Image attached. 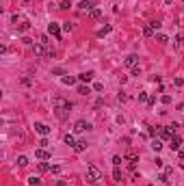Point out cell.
<instances>
[{
  "label": "cell",
  "instance_id": "cell-41",
  "mask_svg": "<svg viewBox=\"0 0 184 186\" xmlns=\"http://www.w3.org/2000/svg\"><path fill=\"white\" fill-rule=\"evenodd\" d=\"M176 48H182V37H176Z\"/></svg>",
  "mask_w": 184,
  "mask_h": 186
},
{
  "label": "cell",
  "instance_id": "cell-34",
  "mask_svg": "<svg viewBox=\"0 0 184 186\" xmlns=\"http://www.w3.org/2000/svg\"><path fill=\"white\" fill-rule=\"evenodd\" d=\"M102 104H104V100H102V97H98V100H95V104H93V106H95V108H102Z\"/></svg>",
  "mask_w": 184,
  "mask_h": 186
},
{
  "label": "cell",
  "instance_id": "cell-28",
  "mask_svg": "<svg viewBox=\"0 0 184 186\" xmlns=\"http://www.w3.org/2000/svg\"><path fill=\"white\" fill-rule=\"evenodd\" d=\"M39 171H41V173L50 171V164H45V162H39Z\"/></svg>",
  "mask_w": 184,
  "mask_h": 186
},
{
  "label": "cell",
  "instance_id": "cell-39",
  "mask_svg": "<svg viewBox=\"0 0 184 186\" xmlns=\"http://www.w3.org/2000/svg\"><path fill=\"white\" fill-rule=\"evenodd\" d=\"M39 147H43V150H45V147H48V141H45V136H43L41 141H39Z\"/></svg>",
  "mask_w": 184,
  "mask_h": 186
},
{
  "label": "cell",
  "instance_id": "cell-24",
  "mask_svg": "<svg viewBox=\"0 0 184 186\" xmlns=\"http://www.w3.org/2000/svg\"><path fill=\"white\" fill-rule=\"evenodd\" d=\"M113 178H115V182H121V171H119V167H115V171H113Z\"/></svg>",
  "mask_w": 184,
  "mask_h": 186
},
{
  "label": "cell",
  "instance_id": "cell-40",
  "mask_svg": "<svg viewBox=\"0 0 184 186\" xmlns=\"http://www.w3.org/2000/svg\"><path fill=\"white\" fill-rule=\"evenodd\" d=\"M48 57H57V50H54V48H48Z\"/></svg>",
  "mask_w": 184,
  "mask_h": 186
},
{
  "label": "cell",
  "instance_id": "cell-29",
  "mask_svg": "<svg viewBox=\"0 0 184 186\" xmlns=\"http://www.w3.org/2000/svg\"><path fill=\"white\" fill-rule=\"evenodd\" d=\"M72 4H69V0H63V2L59 4V9H63V11H65V9H69Z\"/></svg>",
  "mask_w": 184,
  "mask_h": 186
},
{
  "label": "cell",
  "instance_id": "cell-15",
  "mask_svg": "<svg viewBox=\"0 0 184 186\" xmlns=\"http://www.w3.org/2000/svg\"><path fill=\"white\" fill-rule=\"evenodd\" d=\"M156 41H158L160 45H167V43H169V37L162 35V33H158V35H156Z\"/></svg>",
  "mask_w": 184,
  "mask_h": 186
},
{
  "label": "cell",
  "instance_id": "cell-13",
  "mask_svg": "<svg viewBox=\"0 0 184 186\" xmlns=\"http://www.w3.org/2000/svg\"><path fill=\"white\" fill-rule=\"evenodd\" d=\"M143 35H145V37H156V31L152 28V24H145V26H143Z\"/></svg>",
  "mask_w": 184,
  "mask_h": 186
},
{
  "label": "cell",
  "instance_id": "cell-31",
  "mask_svg": "<svg viewBox=\"0 0 184 186\" xmlns=\"http://www.w3.org/2000/svg\"><path fill=\"white\" fill-rule=\"evenodd\" d=\"M160 102H162V104H171V95H162Z\"/></svg>",
  "mask_w": 184,
  "mask_h": 186
},
{
  "label": "cell",
  "instance_id": "cell-5",
  "mask_svg": "<svg viewBox=\"0 0 184 186\" xmlns=\"http://www.w3.org/2000/svg\"><path fill=\"white\" fill-rule=\"evenodd\" d=\"M169 147H171V152H180V147H182V138H180L178 134H173L171 141H169Z\"/></svg>",
  "mask_w": 184,
  "mask_h": 186
},
{
  "label": "cell",
  "instance_id": "cell-37",
  "mask_svg": "<svg viewBox=\"0 0 184 186\" xmlns=\"http://www.w3.org/2000/svg\"><path fill=\"white\" fill-rule=\"evenodd\" d=\"M150 24H152V28H154V31H158V28H160V26H162L160 22H150Z\"/></svg>",
  "mask_w": 184,
  "mask_h": 186
},
{
  "label": "cell",
  "instance_id": "cell-14",
  "mask_svg": "<svg viewBox=\"0 0 184 186\" xmlns=\"http://www.w3.org/2000/svg\"><path fill=\"white\" fill-rule=\"evenodd\" d=\"M89 15H91V20H100V17H102V9H91V11H89Z\"/></svg>",
  "mask_w": 184,
  "mask_h": 186
},
{
  "label": "cell",
  "instance_id": "cell-6",
  "mask_svg": "<svg viewBox=\"0 0 184 186\" xmlns=\"http://www.w3.org/2000/svg\"><path fill=\"white\" fill-rule=\"evenodd\" d=\"M35 158H39V160H50L52 154L48 150H43V147H39V150H35Z\"/></svg>",
  "mask_w": 184,
  "mask_h": 186
},
{
  "label": "cell",
  "instance_id": "cell-7",
  "mask_svg": "<svg viewBox=\"0 0 184 186\" xmlns=\"http://www.w3.org/2000/svg\"><path fill=\"white\" fill-rule=\"evenodd\" d=\"M54 108H65V110H69L72 104H69L67 100H63V97H54Z\"/></svg>",
  "mask_w": 184,
  "mask_h": 186
},
{
  "label": "cell",
  "instance_id": "cell-17",
  "mask_svg": "<svg viewBox=\"0 0 184 186\" xmlns=\"http://www.w3.org/2000/svg\"><path fill=\"white\" fill-rule=\"evenodd\" d=\"M63 141H65L69 147H74V145H76V138H74V134H65V136H63Z\"/></svg>",
  "mask_w": 184,
  "mask_h": 186
},
{
  "label": "cell",
  "instance_id": "cell-22",
  "mask_svg": "<svg viewBox=\"0 0 184 186\" xmlns=\"http://www.w3.org/2000/svg\"><path fill=\"white\" fill-rule=\"evenodd\" d=\"M78 93H80V95H89L91 89H89V87H85V85H80V87H78Z\"/></svg>",
  "mask_w": 184,
  "mask_h": 186
},
{
  "label": "cell",
  "instance_id": "cell-42",
  "mask_svg": "<svg viewBox=\"0 0 184 186\" xmlns=\"http://www.w3.org/2000/svg\"><path fill=\"white\" fill-rule=\"evenodd\" d=\"M178 158H180V160H184V150H180V152H178Z\"/></svg>",
  "mask_w": 184,
  "mask_h": 186
},
{
  "label": "cell",
  "instance_id": "cell-2",
  "mask_svg": "<svg viewBox=\"0 0 184 186\" xmlns=\"http://www.w3.org/2000/svg\"><path fill=\"white\" fill-rule=\"evenodd\" d=\"M31 50H33V54L35 57H48V48H45V43H33L31 45Z\"/></svg>",
  "mask_w": 184,
  "mask_h": 186
},
{
  "label": "cell",
  "instance_id": "cell-11",
  "mask_svg": "<svg viewBox=\"0 0 184 186\" xmlns=\"http://www.w3.org/2000/svg\"><path fill=\"white\" fill-rule=\"evenodd\" d=\"M78 80H80V82H91V80H93V71H85V74H80Z\"/></svg>",
  "mask_w": 184,
  "mask_h": 186
},
{
  "label": "cell",
  "instance_id": "cell-9",
  "mask_svg": "<svg viewBox=\"0 0 184 186\" xmlns=\"http://www.w3.org/2000/svg\"><path fill=\"white\" fill-rule=\"evenodd\" d=\"M78 9H80V11H91V9H95L93 7V0H80Z\"/></svg>",
  "mask_w": 184,
  "mask_h": 186
},
{
  "label": "cell",
  "instance_id": "cell-30",
  "mask_svg": "<svg viewBox=\"0 0 184 186\" xmlns=\"http://www.w3.org/2000/svg\"><path fill=\"white\" fill-rule=\"evenodd\" d=\"M147 100H150V97H147V93L141 91V93H139V102H147Z\"/></svg>",
  "mask_w": 184,
  "mask_h": 186
},
{
  "label": "cell",
  "instance_id": "cell-23",
  "mask_svg": "<svg viewBox=\"0 0 184 186\" xmlns=\"http://www.w3.org/2000/svg\"><path fill=\"white\" fill-rule=\"evenodd\" d=\"M74 82H76L74 76H63V85H74Z\"/></svg>",
  "mask_w": 184,
  "mask_h": 186
},
{
  "label": "cell",
  "instance_id": "cell-12",
  "mask_svg": "<svg viewBox=\"0 0 184 186\" xmlns=\"http://www.w3.org/2000/svg\"><path fill=\"white\" fill-rule=\"evenodd\" d=\"M87 150V141H76V145H74V152L80 154V152H85Z\"/></svg>",
  "mask_w": 184,
  "mask_h": 186
},
{
  "label": "cell",
  "instance_id": "cell-8",
  "mask_svg": "<svg viewBox=\"0 0 184 186\" xmlns=\"http://www.w3.org/2000/svg\"><path fill=\"white\" fill-rule=\"evenodd\" d=\"M48 33H50V35H54L57 39H61V26H59L57 22H52V24L48 26Z\"/></svg>",
  "mask_w": 184,
  "mask_h": 186
},
{
  "label": "cell",
  "instance_id": "cell-4",
  "mask_svg": "<svg viewBox=\"0 0 184 186\" xmlns=\"http://www.w3.org/2000/svg\"><path fill=\"white\" fill-rule=\"evenodd\" d=\"M50 130H52L50 126H45V124H41V121H37V124H35V132H37V134H41V136H48V134H50Z\"/></svg>",
  "mask_w": 184,
  "mask_h": 186
},
{
  "label": "cell",
  "instance_id": "cell-18",
  "mask_svg": "<svg viewBox=\"0 0 184 186\" xmlns=\"http://www.w3.org/2000/svg\"><path fill=\"white\" fill-rule=\"evenodd\" d=\"M110 31H113V26H110V24H106L104 28H100V31H98V37H104V35H108Z\"/></svg>",
  "mask_w": 184,
  "mask_h": 186
},
{
  "label": "cell",
  "instance_id": "cell-19",
  "mask_svg": "<svg viewBox=\"0 0 184 186\" xmlns=\"http://www.w3.org/2000/svg\"><path fill=\"white\" fill-rule=\"evenodd\" d=\"M28 184H31V186H39V184H41V178H39V175H31V178H28Z\"/></svg>",
  "mask_w": 184,
  "mask_h": 186
},
{
  "label": "cell",
  "instance_id": "cell-26",
  "mask_svg": "<svg viewBox=\"0 0 184 186\" xmlns=\"http://www.w3.org/2000/svg\"><path fill=\"white\" fill-rule=\"evenodd\" d=\"M61 171H63V169H61L59 164H54V167H50V173H54V175H59Z\"/></svg>",
  "mask_w": 184,
  "mask_h": 186
},
{
  "label": "cell",
  "instance_id": "cell-32",
  "mask_svg": "<svg viewBox=\"0 0 184 186\" xmlns=\"http://www.w3.org/2000/svg\"><path fill=\"white\" fill-rule=\"evenodd\" d=\"M113 164H115V167L121 164V156H113Z\"/></svg>",
  "mask_w": 184,
  "mask_h": 186
},
{
  "label": "cell",
  "instance_id": "cell-27",
  "mask_svg": "<svg viewBox=\"0 0 184 186\" xmlns=\"http://www.w3.org/2000/svg\"><path fill=\"white\" fill-rule=\"evenodd\" d=\"M63 31H65V33H72V31H74V24H72V22L63 24Z\"/></svg>",
  "mask_w": 184,
  "mask_h": 186
},
{
  "label": "cell",
  "instance_id": "cell-25",
  "mask_svg": "<svg viewBox=\"0 0 184 186\" xmlns=\"http://www.w3.org/2000/svg\"><path fill=\"white\" fill-rule=\"evenodd\" d=\"M52 74H54V76H63V74H65V69H63V67H54Z\"/></svg>",
  "mask_w": 184,
  "mask_h": 186
},
{
  "label": "cell",
  "instance_id": "cell-3",
  "mask_svg": "<svg viewBox=\"0 0 184 186\" xmlns=\"http://www.w3.org/2000/svg\"><path fill=\"white\" fill-rule=\"evenodd\" d=\"M87 130H91V124L85 121V119H78V121L74 124V132H87Z\"/></svg>",
  "mask_w": 184,
  "mask_h": 186
},
{
  "label": "cell",
  "instance_id": "cell-20",
  "mask_svg": "<svg viewBox=\"0 0 184 186\" xmlns=\"http://www.w3.org/2000/svg\"><path fill=\"white\" fill-rule=\"evenodd\" d=\"M28 28H31V24H28V22H22L20 26H17V33H26Z\"/></svg>",
  "mask_w": 184,
  "mask_h": 186
},
{
  "label": "cell",
  "instance_id": "cell-33",
  "mask_svg": "<svg viewBox=\"0 0 184 186\" xmlns=\"http://www.w3.org/2000/svg\"><path fill=\"white\" fill-rule=\"evenodd\" d=\"M93 91H104V85H102V82H95V85H93Z\"/></svg>",
  "mask_w": 184,
  "mask_h": 186
},
{
  "label": "cell",
  "instance_id": "cell-1",
  "mask_svg": "<svg viewBox=\"0 0 184 186\" xmlns=\"http://www.w3.org/2000/svg\"><path fill=\"white\" fill-rule=\"evenodd\" d=\"M100 180H102V171H100L95 164H89L87 167V182L89 184H98Z\"/></svg>",
  "mask_w": 184,
  "mask_h": 186
},
{
  "label": "cell",
  "instance_id": "cell-16",
  "mask_svg": "<svg viewBox=\"0 0 184 186\" xmlns=\"http://www.w3.org/2000/svg\"><path fill=\"white\" fill-rule=\"evenodd\" d=\"M162 147H165V145H162L160 138H154V141H152V150H154V152H160Z\"/></svg>",
  "mask_w": 184,
  "mask_h": 186
},
{
  "label": "cell",
  "instance_id": "cell-36",
  "mask_svg": "<svg viewBox=\"0 0 184 186\" xmlns=\"http://www.w3.org/2000/svg\"><path fill=\"white\" fill-rule=\"evenodd\" d=\"M173 85H176V87H182V85H184V78H176V80H173Z\"/></svg>",
  "mask_w": 184,
  "mask_h": 186
},
{
  "label": "cell",
  "instance_id": "cell-10",
  "mask_svg": "<svg viewBox=\"0 0 184 186\" xmlns=\"http://www.w3.org/2000/svg\"><path fill=\"white\" fill-rule=\"evenodd\" d=\"M136 61H139V57H136V54H130V57H126V61H124V67H134V65H136Z\"/></svg>",
  "mask_w": 184,
  "mask_h": 186
},
{
  "label": "cell",
  "instance_id": "cell-35",
  "mask_svg": "<svg viewBox=\"0 0 184 186\" xmlns=\"http://www.w3.org/2000/svg\"><path fill=\"white\" fill-rule=\"evenodd\" d=\"M167 128H169V132H171V134H176V130H178V124H171V126H167Z\"/></svg>",
  "mask_w": 184,
  "mask_h": 186
},
{
  "label": "cell",
  "instance_id": "cell-21",
  "mask_svg": "<svg viewBox=\"0 0 184 186\" xmlns=\"http://www.w3.org/2000/svg\"><path fill=\"white\" fill-rule=\"evenodd\" d=\"M28 164V158L26 156H17V167H26Z\"/></svg>",
  "mask_w": 184,
  "mask_h": 186
},
{
  "label": "cell",
  "instance_id": "cell-38",
  "mask_svg": "<svg viewBox=\"0 0 184 186\" xmlns=\"http://www.w3.org/2000/svg\"><path fill=\"white\" fill-rule=\"evenodd\" d=\"M139 74H141V67H136V65H134V67H132V76H139Z\"/></svg>",
  "mask_w": 184,
  "mask_h": 186
}]
</instances>
